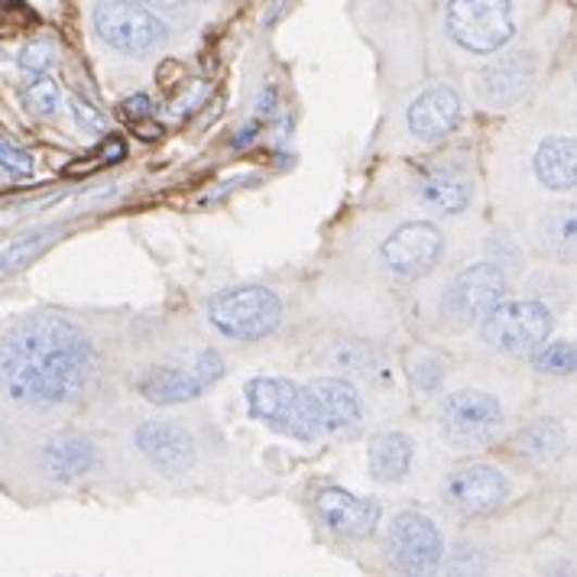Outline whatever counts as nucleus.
<instances>
[{
	"label": "nucleus",
	"instance_id": "obj_12",
	"mask_svg": "<svg viewBox=\"0 0 577 577\" xmlns=\"http://www.w3.org/2000/svg\"><path fill=\"white\" fill-rule=\"evenodd\" d=\"M510 497V480L490 464H464L444 480V500L461 516H487Z\"/></svg>",
	"mask_w": 577,
	"mask_h": 577
},
{
	"label": "nucleus",
	"instance_id": "obj_14",
	"mask_svg": "<svg viewBox=\"0 0 577 577\" xmlns=\"http://www.w3.org/2000/svg\"><path fill=\"white\" fill-rule=\"evenodd\" d=\"M134 441H137L140 454L153 467H160L163 474H183V471L192 467V438L179 425H173V422H160V418L140 422L137 431H134Z\"/></svg>",
	"mask_w": 577,
	"mask_h": 577
},
{
	"label": "nucleus",
	"instance_id": "obj_13",
	"mask_svg": "<svg viewBox=\"0 0 577 577\" xmlns=\"http://www.w3.org/2000/svg\"><path fill=\"white\" fill-rule=\"evenodd\" d=\"M315 510H318L322 526L331 529L335 536H344V539H364L380 523V503L377 500L354 497V493L338 490V487L322 490Z\"/></svg>",
	"mask_w": 577,
	"mask_h": 577
},
{
	"label": "nucleus",
	"instance_id": "obj_4",
	"mask_svg": "<svg viewBox=\"0 0 577 577\" xmlns=\"http://www.w3.org/2000/svg\"><path fill=\"white\" fill-rule=\"evenodd\" d=\"M444 26H448V36L461 49L490 55V52H500L516 33L513 3L510 0H448Z\"/></svg>",
	"mask_w": 577,
	"mask_h": 577
},
{
	"label": "nucleus",
	"instance_id": "obj_18",
	"mask_svg": "<svg viewBox=\"0 0 577 577\" xmlns=\"http://www.w3.org/2000/svg\"><path fill=\"white\" fill-rule=\"evenodd\" d=\"M532 170L536 179L552 189V192H565L575 186V140H562V137H549L542 140V147L532 156Z\"/></svg>",
	"mask_w": 577,
	"mask_h": 577
},
{
	"label": "nucleus",
	"instance_id": "obj_31",
	"mask_svg": "<svg viewBox=\"0 0 577 577\" xmlns=\"http://www.w3.org/2000/svg\"><path fill=\"white\" fill-rule=\"evenodd\" d=\"M134 130H137V137H140V140H160V137H163V127H160V124H153L150 117H147V121H137V124H134Z\"/></svg>",
	"mask_w": 577,
	"mask_h": 577
},
{
	"label": "nucleus",
	"instance_id": "obj_2",
	"mask_svg": "<svg viewBox=\"0 0 577 577\" xmlns=\"http://www.w3.org/2000/svg\"><path fill=\"white\" fill-rule=\"evenodd\" d=\"M552 312L532 299H503L480 322L484 341L510 358H532L552 335Z\"/></svg>",
	"mask_w": 577,
	"mask_h": 577
},
{
	"label": "nucleus",
	"instance_id": "obj_22",
	"mask_svg": "<svg viewBox=\"0 0 577 577\" xmlns=\"http://www.w3.org/2000/svg\"><path fill=\"white\" fill-rule=\"evenodd\" d=\"M519 451H523L526 457H532V461H542V464L559 461L562 451H565V428L542 418V422L529 425V428L519 435Z\"/></svg>",
	"mask_w": 577,
	"mask_h": 577
},
{
	"label": "nucleus",
	"instance_id": "obj_7",
	"mask_svg": "<svg viewBox=\"0 0 577 577\" xmlns=\"http://www.w3.org/2000/svg\"><path fill=\"white\" fill-rule=\"evenodd\" d=\"M95 33L124 55H147L166 42V26L137 0H98Z\"/></svg>",
	"mask_w": 577,
	"mask_h": 577
},
{
	"label": "nucleus",
	"instance_id": "obj_28",
	"mask_svg": "<svg viewBox=\"0 0 577 577\" xmlns=\"http://www.w3.org/2000/svg\"><path fill=\"white\" fill-rule=\"evenodd\" d=\"M192 374L198 377V384L201 386L214 384V380L224 374V361H221L214 351H198V358H195L192 364Z\"/></svg>",
	"mask_w": 577,
	"mask_h": 577
},
{
	"label": "nucleus",
	"instance_id": "obj_15",
	"mask_svg": "<svg viewBox=\"0 0 577 577\" xmlns=\"http://www.w3.org/2000/svg\"><path fill=\"white\" fill-rule=\"evenodd\" d=\"M536 78V62L529 52H513L493 65H487L480 75H477V95L480 101L493 104V108H506V104H516L529 85Z\"/></svg>",
	"mask_w": 577,
	"mask_h": 577
},
{
	"label": "nucleus",
	"instance_id": "obj_32",
	"mask_svg": "<svg viewBox=\"0 0 577 577\" xmlns=\"http://www.w3.org/2000/svg\"><path fill=\"white\" fill-rule=\"evenodd\" d=\"M160 3H173V0H160Z\"/></svg>",
	"mask_w": 577,
	"mask_h": 577
},
{
	"label": "nucleus",
	"instance_id": "obj_3",
	"mask_svg": "<svg viewBox=\"0 0 577 577\" xmlns=\"http://www.w3.org/2000/svg\"><path fill=\"white\" fill-rule=\"evenodd\" d=\"M211 325L234 341H260L273 335L283 322V302L263 286H240L217 296L208 305Z\"/></svg>",
	"mask_w": 577,
	"mask_h": 577
},
{
	"label": "nucleus",
	"instance_id": "obj_17",
	"mask_svg": "<svg viewBox=\"0 0 577 577\" xmlns=\"http://www.w3.org/2000/svg\"><path fill=\"white\" fill-rule=\"evenodd\" d=\"M42 457H46L49 477L68 484V480L85 477V474L95 467L98 451H95V444H91L88 438H81V435H59V438H52V441L46 444Z\"/></svg>",
	"mask_w": 577,
	"mask_h": 577
},
{
	"label": "nucleus",
	"instance_id": "obj_8",
	"mask_svg": "<svg viewBox=\"0 0 577 577\" xmlns=\"http://www.w3.org/2000/svg\"><path fill=\"white\" fill-rule=\"evenodd\" d=\"M506 273L497 263H477L457 273L444 296V312L454 325H480L493 305L506 299Z\"/></svg>",
	"mask_w": 577,
	"mask_h": 577
},
{
	"label": "nucleus",
	"instance_id": "obj_10",
	"mask_svg": "<svg viewBox=\"0 0 577 577\" xmlns=\"http://www.w3.org/2000/svg\"><path fill=\"white\" fill-rule=\"evenodd\" d=\"M312 418L318 425V435L328 431L331 438H358L364 428V402L361 392L348 380H312L309 386H302Z\"/></svg>",
	"mask_w": 577,
	"mask_h": 577
},
{
	"label": "nucleus",
	"instance_id": "obj_30",
	"mask_svg": "<svg viewBox=\"0 0 577 577\" xmlns=\"http://www.w3.org/2000/svg\"><path fill=\"white\" fill-rule=\"evenodd\" d=\"M68 104H72V111H75V117H78V124L85 127V130H104V117H101V111L98 108H91L85 98H78V95H68Z\"/></svg>",
	"mask_w": 577,
	"mask_h": 577
},
{
	"label": "nucleus",
	"instance_id": "obj_21",
	"mask_svg": "<svg viewBox=\"0 0 577 577\" xmlns=\"http://www.w3.org/2000/svg\"><path fill=\"white\" fill-rule=\"evenodd\" d=\"M422 201L438 211V214H461L471 204V179L461 176L457 170H435L422 179Z\"/></svg>",
	"mask_w": 577,
	"mask_h": 577
},
{
	"label": "nucleus",
	"instance_id": "obj_24",
	"mask_svg": "<svg viewBox=\"0 0 577 577\" xmlns=\"http://www.w3.org/2000/svg\"><path fill=\"white\" fill-rule=\"evenodd\" d=\"M55 240V230H46V234H33V237H23L16 243H10L3 253H0V269L3 273H13V269H23L29 260H36L49 243Z\"/></svg>",
	"mask_w": 577,
	"mask_h": 577
},
{
	"label": "nucleus",
	"instance_id": "obj_5",
	"mask_svg": "<svg viewBox=\"0 0 577 577\" xmlns=\"http://www.w3.org/2000/svg\"><path fill=\"white\" fill-rule=\"evenodd\" d=\"M506 412L497 396L484 389H457L441 405V435L448 444L477 451L503 435Z\"/></svg>",
	"mask_w": 577,
	"mask_h": 577
},
{
	"label": "nucleus",
	"instance_id": "obj_9",
	"mask_svg": "<svg viewBox=\"0 0 577 577\" xmlns=\"http://www.w3.org/2000/svg\"><path fill=\"white\" fill-rule=\"evenodd\" d=\"M386 555L399 572L425 575L438 568L444 555V539L431 519L422 513H399L386 532Z\"/></svg>",
	"mask_w": 577,
	"mask_h": 577
},
{
	"label": "nucleus",
	"instance_id": "obj_20",
	"mask_svg": "<svg viewBox=\"0 0 577 577\" xmlns=\"http://www.w3.org/2000/svg\"><path fill=\"white\" fill-rule=\"evenodd\" d=\"M201 389L204 386L198 384L192 371H179V367H153L140 377V392L156 405L192 402L201 396Z\"/></svg>",
	"mask_w": 577,
	"mask_h": 577
},
{
	"label": "nucleus",
	"instance_id": "obj_26",
	"mask_svg": "<svg viewBox=\"0 0 577 577\" xmlns=\"http://www.w3.org/2000/svg\"><path fill=\"white\" fill-rule=\"evenodd\" d=\"M52 62H55V46L49 39H36L20 49V68L29 75H42L46 68H52Z\"/></svg>",
	"mask_w": 577,
	"mask_h": 577
},
{
	"label": "nucleus",
	"instance_id": "obj_23",
	"mask_svg": "<svg viewBox=\"0 0 577 577\" xmlns=\"http://www.w3.org/2000/svg\"><path fill=\"white\" fill-rule=\"evenodd\" d=\"M20 101H23V108L33 114V117H52L55 111H59V104H62V95H59V85L52 81V78H36V81H29L26 88H23V95H20Z\"/></svg>",
	"mask_w": 577,
	"mask_h": 577
},
{
	"label": "nucleus",
	"instance_id": "obj_27",
	"mask_svg": "<svg viewBox=\"0 0 577 577\" xmlns=\"http://www.w3.org/2000/svg\"><path fill=\"white\" fill-rule=\"evenodd\" d=\"M0 166L13 176H29L33 173V156L7 140H0Z\"/></svg>",
	"mask_w": 577,
	"mask_h": 577
},
{
	"label": "nucleus",
	"instance_id": "obj_1",
	"mask_svg": "<svg viewBox=\"0 0 577 577\" xmlns=\"http://www.w3.org/2000/svg\"><path fill=\"white\" fill-rule=\"evenodd\" d=\"M91 371L95 351L88 338L59 315L26 318L0 344V386L20 405H65L81 396Z\"/></svg>",
	"mask_w": 577,
	"mask_h": 577
},
{
	"label": "nucleus",
	"instance_id": "obj_11",
	"mask_svg": "<svg viewBox=\"0 0 577 577\" xmlns=\"http://www.w3.org/2000/svg\"><path fill=\"white\" fill-rule=\"evenodd\" d=\"M444 240L435 224L412 221L396 227L384 240V266L396 279H418L441 260Z\"/></svg>",
	"mask_w": 577,
	"mask_h": 577
},
{
	"label": "nucleus",
	"instance_id": "obj_19",
	"mask_svg": "<svg viewBox=\"0 0 577 577\" xmlns=\"http://www.w3.org/2000/svg\"><path fill=\"white\" fill-rule=\"evenodd\" d=\"M412 471V438L405 431H384L371 438V474L380 484H399Z\"/></svg>",
	"mask_w": 577,
	"mask_h": 577
},
{
	"label": "nucleus",
	"instance_id": "obj_25",
	"mask_svg": "<svg viewBox=\"0 0 577 577\" xmlns=\"http://www.w3.org/2000/svg\"><path fill=\"white\" fill-rule=\"evenodd\" d=\"M532 364L542 371V374H552V377H562V374H572L575 371V344L572 341H559V344H542L536 354H532Z\"/></svg>",
	"mask_w": 577,
	"mask_h": 577
},
{
	"label": "nucleus",
	"instance_id": "obj_6",
	"mask_svg": "<svg viewBox=\"0 0 577 577\" xmlns=\"http://www.w3.org/2000/svg\"><path fill=\"white\" fill-rule=\"evenodd\" d=\"M243 396H247L250 415L266 422L273 431H283L296 441L318 438V425L312 418L309 399L296 384L279 380V377H260L247 384Z\"/></svg>",
	"mask_w": 577,
	"mask_h": 577
},
{
	"label": "nucleus",
	"instance_id": "obj_29",
	"mask_svg": "<svg viewBox=\"0 0 577 577\" xmlns=\"http://www.w3.org/2000/svg\"><path fill=\"white\" fill-rule=\"evenodd\" d=\"M153 111H156V104H153V98H150L147 91H137V95H130L127 101H121V114H124L130 124L153 117Z\"/></svg>",
	"mask_w": 577,
	"mask_h": 577
},
{
	"label": "nucleus",
	"instance_id": "obj_16",
	"mask_svg": "<svg viewBox=\"0 0 577 577\" xmlns=\"http://www.w3.org/2000/svg\"><path fill=\"white\" fill-rule=\"evenodd\" d=\"M457 124H461V98L448 85H435L422 91L409 108V130L418 140L448 137Z\"/></svg>",
	"mask_w": 577,
	"mask_h": 577
}]
</instances>
